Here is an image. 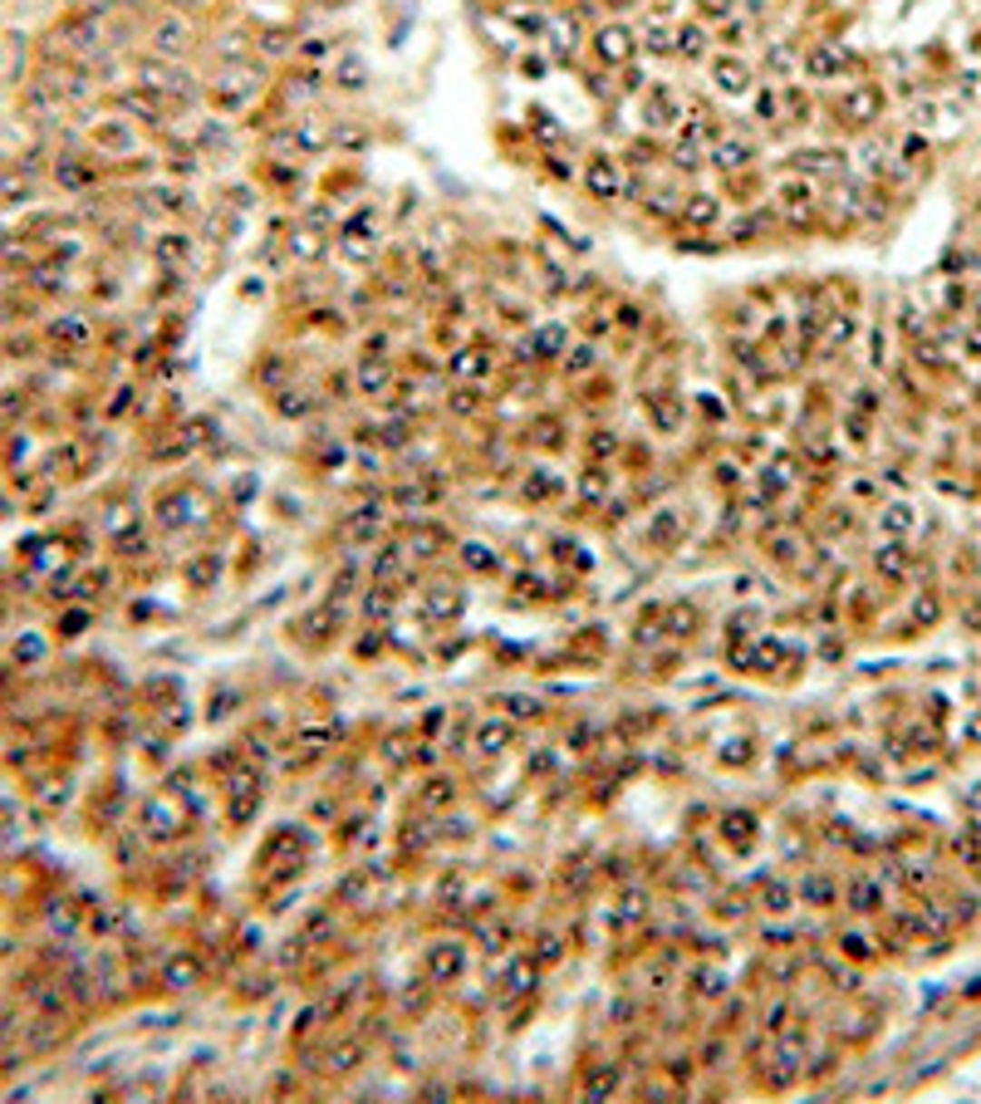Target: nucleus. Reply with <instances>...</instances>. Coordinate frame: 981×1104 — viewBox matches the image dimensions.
<instances>
[{"mask_svg":"<svg viewBox=\"0 0 981 1104\" xmlns=\"http://www.w3.org/2000/svg\"><path fill=\"white\" fill-rule=\"evenodd\" d=\"M476 408H481L476 388H456V393H452V412H476Z\"/></svg>","mask_w":981,"mask_h":1104,"instance_id":"nucleus-46","label":"nucleus"},{"mask_svg":"<svg viewBox=\"0 0 981 1104\" xmlns=\"http://www.w3.org/2000/svg\"><path fill=\"white\" fill-rule=\"evenodd\" d=\"M648 540L658 545V550H672V545L682 540V516H677L672 506H662V511H652V520H648Z\"/></svg>","mask_w":981,"mask_h":1104,"instance_id":"nucleus-21","label":"nucleus"},{"mask_svg":"<svg viewBox=\"0 0 981 1104\" xmlns=\"http://www.w3.org/2000/svg\"><path fill=\"white\" fill-rule=\"evenodd\" d=\"M599 5H609V10H623V5H628V0H599Z\"/></svg>","mask_w":981,"mask_h":1104,"instance_id":"nucleus-56","label":"nucleus"},{"mask_svg":"<svg viewBox=\"0 0 981 1104\" xmlns=\"http://www.w3.org/2000/svg\"><path fill=\"white\" fill-rule=\"evenodd\" d=\"M672 54L701 59V54H707V30L692 25V20H687V25H677V30H672Z\"/></svg>","mask_w":981,"mask_h":1104,"instance_id":"nucleus-24","label":"nucleus"},{"mask_svg":"<svg viewBox=\"0 0 981 1104\" xmlns=\"http://www.w3.org/2000/svg\"><path fill=\"white\" fill-rule=\"evenodd\" d=\"M878 108H883V94L874 89V84H844V89L834 94V113H839V123H849V128L874 123Z\"/></svg>","mask_w":981,"mask_h":1104,"instance_id":"nucleus-5","label":"nucleus"},{"mask_svg":"<svg viewBox=\"0 0 981 1104\" xmlns=\"http://www.w3.org/2000/svg\"><path fill=\"white\" fill-rule=\"evenodd\" d=\"M697 991H701V997H721V991H726V977H721V972H701Z\"/></svg>","mask_w":981,"mask_h":1104,"instance_id":"nucleus-48","label":"nucleus"},{"mask_svg":"<svg viewBox=\"0 0 981 1104\" xmlns=\"http://www.w3.org/2000/svg\"><path fill=\"white\" fill-rule=\"evenodd\" d=\"M373 251H378V232H373L368 216H354V222L338 232V256H344L348 265H363L373 261Z\"/></svg>","mask_w":981,"mask_h":1104,"instance_id":"nucleus-11","label":"nucleus"},{"mask_svg":"<svg viewBox=\"0 0 981 1104\" xmlns=\"http://www.w3.org/2000/svg\"><path fill=\"white\" fill-rule=\"evenodd\" d=\"M780 104H785V94H775L770 84H756V89H750V113H756L760 123H780Z\"/></svg>","mask_w":981,"mask_h":1104,"instance_id":"nucleus-25","label":"nucleus"},{"mask_svg":"<svg viewBox=\"0 0 981 1104\" xmlns=\"http://www.w3.org/2000/svg\"><path fill=\"white\" fill-rule=\"evenodd\" d=\"M446 369H452V379H462V383H481L495 369V354L486 344H462L452 359H446Z\"/></svg>","mask_w":981,"mask_h":1104,"instance_id":"nucleus-13","label":"nucleus"},{"mask_svg":"<svg viewBox=\"0 0 981 1104\" xmlns=\"http://www.w3.org/2000/svg\"><path fill=\"white\" fill-rule=\"evenodd\" d=\"M511 742H515V726L505 717H481L476 732H471V746H476V756H486V761H495Z\"/></svg>","mask_w":981,"mask_h":1104,"instance_id":"nucleus-15","label":"nucleus"},{"mask_svg":"<svg viewBox=\"0 0 981 1104\" xmlns=\"http://www.w3.org/2000/svg\"><path fill=\"white\" fill-rule=\"evenodd\" d=\"M354 383H358V393H368V398H383V388L393 383V363H387L383 354H363V359H358V373H354Z\"/></svg>","mask_w":981,"mask_h":1104,"instance_id":"nucleus-17","label":"nucleus"},{"mask_svg":"<svg viewBox=\"0 0 981 1104\" xmlns=\"http://www.w3.org/2000/svg\"><path fill=\"white\" fill-rule=\"evenodd\" d=\"M162 44H172V50H177V44H181V25H162Z\"/></svg>","mask_w":981,"mask_h":1104,"instance_id":"nucleus-54","label":"nucleus"},{"mask_svg":"<svg viewBox=\"0 0 981 1104\" xmlns=\"http://www.w3.org/2000/svg\"><path fill=\"white\" fill-rule=\"evenodd\" d=\"M289 246H295V256H299V261H319V256H324V236H319V232H295V241H289Z\"/></svg>","mask_w":981,"mask_h":1104,"instance_id":"nucleus-41","label":"nucleus"},{"mask_svg":"<svg viewBox=\"0 0 981 1104\" xmlns=\"http://www.w3.org/2000/svg\"><path fill=\"white\" fill-rule=\"evenodd\" d=\"M849 334H854L849 314H839V310H834V320L825 324V349H844V344H849Z\"/></svg>","mask_w":981,"mask_h":1104,"instance_id":"nucleus-38","label":"nucleus"},{"mask_svg":"<svg viewBox=\"0 0 981 1104\" xmlns=\"http://www.w3.org/2000/svg\"><path fill=\"white\" fill-rule=\"evenodd\" d=\"M197 972H201L197 957H172V962L162 967V977L172 981V987H191V981H197Z\"/></svg>","mask_w":981,"mask_h":1104,"instance_id":"nucleus-33","label":"nucleus"},{"mask_svg":"<svg viewBox=\"0 0 981 1104\" xmlns=\"http://www.w3.org/2000/svg\"><path fill=\"white\" fill-rule=\"evenodd\" d=\"M795 1075H800V1046H780L766 1065V1085L785 1089V1085H795Z\"/></svg>","mask_w":981,"mask_h":1104,"instance_id":"nucleus-20","label":"nucleus"},{"mask_svg":"<svg viewBox=\"0 0 981 1104\" xmlns=\"http://www.w3.org/2000/svg\"><path fill=\"white\" fill-rule=\"evenodd\" d=\"M717 834L736 849V854H746V849L760 840V820H756V815H746V810H731V815H721Z\"/></svg>","mask_w":981,"mask_h":1104,"instance_id":"nucleus-16","label":"nucleus"},{"mask_svg":"<svg viewBox=\"0 0 981 1104\" xmlns=\"http://www.w3.org/2000/svg\"><path fill=\"white\" fill-rule=\"evenodd\" d=\"M373 530H378V506H363V511L354 516V520H348V536H363V540H368L373 536Z\"/></svg>","mask_w":981,"mask_h":1104,"instance_id":"nucleus-43","label":"nucleus"},{"mask_svg":"<svg viewBox=\"0 0 981 1104\" xmlns=\"http://www.w3.org/2000/svg\"><path fill=\"white\" fill-rule=\"evenodd\" d=\"M589 50H594L599 64L609 69H628L638 54V30L623 25V20H609V25H599L594 34H589Z\"/></svg>","mask_w":981,"mask_h":1104,"instance_id":"nucleus-2","label":"nucleus"},{"mask_svg":"<svg viewBox=\"0 0 981 1104\" xmlns=\"http://www.w3.org/2000/svg\"><path fill=\"white\" fill-rule=\"evenodd\" d=\"M520 69H525L530 79H540L544 69H550V59H544V54H525V59H520Z\"/></svg>","mask_w":981,"mask_h":1104,"instance_id":"nucleus-51","label":"nucleus"},{"mask_svg":"<svg viewBox=\"0 0 981 1104\" xmlns=\"http://www.w3.org/2000/svg\"><path fill=\"white\" fill-rule=\"evenodd\" d=\"M462 560H466L471 569H481V575H491V569L501 565V560H495V550H491V545H481V540H466V545H462Z\"/></svg>","mask_w":981,"mask_h":1104,"instance_id":"nucleus-32","label":"nucleus"},{"mask_svg":"<svg viewBox=\"0 0 981 1104\" xmlns=\"http://www.w3.org/2000/svg\"><path fill=\"white\" fill-rule=\"evenodd\" d=\"M584 1089H589V1095H599V1099H609L613 1089H619V1070H613V1065H599V1070H589Z\"/></svg>","mask_w":981,"mask_h":1104,"instance_id":"nucleus-34","label":"nucleus"},{"mask_svg":"<svg viewBox=\"0 0 981 1104\" xmlns=\"http://www.w3.org/2000/svg\"><path fill=\"white\" fill-rule=\"evenodd\" d=\"M790 167L800 177H839L849 163H844L839 148H800V153H790Z\"/></svg>","mask_w":981,"mask_h":1104,"instance_id":"nucleus-14","label":"nucleus"},{"mask_svg":"<svg viewBox=\"0 0 981 1104\" xmlns=\"http://www.w3.org/2000/svg\"><path fill=\"white\" fill-rule=\"evenodd\" d=\"M775 560H800V540H775Z\"/></svg>","mask_w":981,"mask_h":1104,"instance_id":"nucleus-52","label":"nucleus"},{"mask_svg":"<svg viewBox=\"0 0 981 1104\" xmlns=\"http://www.w3.org/2000/svg\"><path fill=\"white\" fill-rule=\"evenodd\" d=\"M687 1070H692L687 1060H672V1065H668V1075H672V1079H687Z\"/></svg>","mask_w":981,"mask_h":1104,"instance_id":"nucleus-55","label":"nucleus"},{"mask_svg":"<svg viewBox=\"0 0 981 1104\" xmlns=\"http://www.w3.org/2000/svg\"><path fill=\"white\" fill-rule=\"evenodd\" d=\"M505 712H511V717H525V722H530L540 707H535V697H505Z\"/></svg>","mask_w":981,"mask_h":1104,"instance_id":"nucleus-47","label":"nucleus"},{"mask_svg":"<svg viewBox=\"0 0 981 1104\" xmlns=\"http://www.w3.org/2000/svg\"><path fill=\"white\" fill-rule=\"evenodd\" d=\"M599 363V349L594 344H574V349H564V363L560 369L569 373V379H579V373H589Z\"/></svg>","mask_w":981,"mask_h":1104,"instance_id":"nucleus-29","label":"nucleus"},{"mask_svg":"<svg viewBox=\"0 0 981 1104\" xmlns=\"http://www.w3.org/2000/svg\"><path fill=\"white\" fill-rule=\"evenodd\" d=\"M393 604H397V594L387 589V585H373V589H363V618H373V624H383V618L393 614Z\"/></svg>","mask_w":981,"mask_h":1104,"instance_id":"nucleus-26","label":"nucleus"},{"mask_svg":"<svg viewBox=\"0 0 981 1104\" xmlns=\"http://www.w3.org/2000/svg\"><path fill=\"white\" fill-rule=\"evenodd\" d=\"M422 967H427V981L432 987H446V981H456L466 972V952L462 942H432L427 957H422Z\"/></svg>","mask_w":981,"mask_h":1104,"instance_id":"nucleus-10","label":"nucleus"},{"mask_svg":"<svg viewBox=\"0 0 981 1104\" xmlns=\"http://www.w3.org/2000/svg\"><path fill=\"white\" fill-rule=\"evenodd\" d=\"M815 187H809V177H785L780 187H775V212H780V222H800L809 226V216H815Z\"/></svg>","mask_w":981,"mask_h":1104,"instance_id":"nucleus-7","label":"nucleus"},{"mask_svg":"<svg viewBox=\"0 0 981 1104\" xmlns=\"http://www.w3.org/2000/svg\"><path fill=\"white\" fill-rule=\"evenodd\" d=\"M638 118H643L648 133H668V128L677 133L682 128V118H687L682 94H677L672 84H662V79L643 84V89H638Z\"/></svg>","mask_w":981,"mask_h":1104,"instance_id":"nucleus-1","label":"nucleus"},{"mask_svg":"<svg viewBox=\"0 0 981 1104\" xmlns=\"http://www.w3.org/2000/svg\"><path fill=\"white\" fill-rule=\"evenodd\" d=\"M913 506H903V501H893V506H883V516H878V530H888V536H903V530H913Z\"/></svg>","mask_w":981,"mask_h":1104,"instance_id":"nucleus-30","label":"nucleus"},{"mask_svg":"<svg viewBox=\"0 0 981 1104\" xmlns=\"http://www.w3.org/2000/svg\"><path fill=\"white\" fill-rule=\"evenodd\" d=\"M805 74L815 79V84H834V79H844L854 69V54L844 50V44H815V50H805Z\"/></svg>","mask_w":981,"mask_h":1104,"instance_id":"nucleus-8","label":"nucleus"},{"mask_svg":"<svg viewBox=\"0 0 981 1104\" xmlns=\"http://www.w3.org/2000/svg\"><path fill=\"white\" fill-rule=\"evenodd\" d=\"M560 491H564V481L554 477V471H530V477L520 481V496H525V501H554Z\"/></svg>","mask_w":981,"mask_h":1104,"instance_id":"nucleus-23","label":"nucleus"},{"mask_svg":"<svg viewBox=\"0 0 981 1104\" xmlns=\"http://www.w3.org/2000/svg\"><path fill=\"white\" fill-rule=\"evenodd\" d=\"M878 899H883V893H878V883H868V879H858L854 889H849V903L858 908V913H874V908H878Z\"/></svg>","mask_w":981,"mask_h":1104,"instance_id":"nucleus-39","label":"nucleus"},{"mask_svg":"<svg viewBox=\"0 0 981 1104\" xmlns=\"http://www.w3.org/2000/svg\"><path fill=\"white\" fill-rule=\"evenodd\" d=\"M530 987H535V962H530V957H515V962L505 967V991L520 997V991H530Z\"/></svg>","mask_w":981,"mask_h":1104,"instance_id":"nucleus-28","label":"nucleus"},{"mask_svg":"<svg viewBox=\"0 0 981 1104\" xmlns=\"http://www.w3.org/2000/svg\"><path fill=\"white\" fill-rule=\"evenodd\" d=\"M535 442L540 447H564V422H554V418H544V422H535Z\"/></svg>","mask_w":981,"mask_h":1104,"instance_id":"nucleus-45","label":"nucleus"},{"mask_svg":"<svg viewBox=\"0 0 981 1104\" xmlns=\"http://www.w3.org/2000/svg\"><path fill=\"white\" fill-rule=\"evenodd\" d=\"M560 952H564V948H560V938H554V932H544V938H540V948H535V957H540V962H554Z\"/></svg>","mask_w":981,"mask_h":1104,"instance_id":"nucleus-49","label":"nucleus"},{"mask_svg":"<svg viewBox=\"0 0 981 1104\" xmlns=\"http://www.w3.org/2000/svg\"><path fill=\"white\" fill-rule=\"evenodd\" d=\"M338 84H344V89H358V59H344V64H338Z\"/></svg>","mask_w":981,"mask_h":1104,"instance_id":"nucleus-50","label":"nucleus"},{"mask_svg":"<svg viewBox=\"0 0 981 1104\" xmlns=\"http://www.w3.org/2000/svg\"><path fill=\"white\" fill-rule=\"evenodd\" d=\"M603 491H609V471H603V467H589V471H584V481H579V496H584V501H603Z\"/></svg>","mask_w":981,"mask_h":1104,"instance_id":"nucleus-37","label":"nucleus"},{"mask_svg":"<svg viewBox=\"0 0 981 1104\" xmlns=\"http://www.w3.org/2000/svg\"><path fill=\"white\" fill-rule=\"evenodd\" d=\"M530 133H535L540 143H560V138H564V128L554 123V118L544 113V108H535V113H530Z\"/></svg>","mask_w":981,"mask_h":1104,"instance_id":"nucleus-40","label":"nucleus"},{"mask_svg":"<svg viewBox=\"0 0 981 1104\" xmlns=\"http://www.w3.org/2000/svg\"><path fill=\"white\" fill-rule=\"evenodd\" d=\"M544 40H550V54L554 59H569L579 50V20L574 15H560V20H550V30H544Z\"/></svg>","mask_w":981,"mask_h":1104,"instance_id":"nucleus-22","label":"nucleus"},{"mask_svg":"<svg viewBox=\"0 0 981 1104\" xmlns=\"http://www.w3.org/2000/svg\"><path fill=\"white\" fill-rule=\"evenodd\" d=\"M501 15H505V25H511L520 40H544V30H550V15H544L535 0H505Z\"/></svg>","mask_w":981,"mask_h":1104,"instance_id":"nucleus-12","label":"nucleus"},{"mask_svg":"<svg viewBox=\"0 0 981 1104\" xmlns=\"http://www.w3.org/2000/svg\"><path fill=\"white\" fill-rule=\"evenodd\" d=\"M564 349H569V334L560 324H540V330L525 339V359H560Z\"/></svg>","mask_w":981,"mask_h":1104,"instance_id":"nucleus-18","label":"nucleus"},{"mask_svg":"<svg viewBox=\"0 0 981 1104\" xmlns=\"http://www.w3.org/2000/svg\"><path fill=\"white\" fill-rule=\"evenodd\" d=\"M579 182L594 202H619L623 197V163L613 153H589L579 167Z\"/></svg>","mask_w":981,"mask_h":1104,"instance_id":"nucleus-3","label":"nucleus"},{"mask_svg":"<svg viewBox=\"0 0 981 1104\" xmlns=\"http://www.w3.org/2000/svg\"><path fill=\"white\" fill-rule=\"evenodd\" d=\"M707 163L717 167L721 177L750 172V167H756V143H750V138H726V133H721V138L707 148Z\"/></svg>","mask_w":981,"mask_h":1104,"instance_id":"nucleus-9","label":"nucleus"},{"mask_svg":"<svg viewBox=\"0 0 981 1104\" xmlns=\"http://www.w3.org/2000/svg\"><path fill=\"white\" fill-rule=\"evenodd\" d=\"M790 903H795V889H790V883H780V879H766V883H760V908H770V913H785Z\"/></svg>","mask_w":981,"mask_h":1104,"instance_id":"nucleus-31","label":"nucleus"},{"mask_svg":"<svg viewBox=\"0 0 981 1104\" xmlns=\"http://www.w3.org/2000/svg\"><path fill=\"white\" fill-rule=\"evenodd\" d=\"M619 452V437H613V428H594L589 432V457H613Z\"/></svg>","mask_w":981,"mask_h":1104,"instance_id":"nucleus-42","label":"nucleus"},{"mask_svg":"<svg viewBox=\"0 0 981 1104\" xmlns=\"http://www.w3.org/2000/svg\"><path fill=\"white\" fill-rule=\"evenodd\" d=\"M481 948H486V952H501V948H505V928H486V932H481Z\"/></svg>","mask_w":981,"mask_h":1104,"instance_id":"nucleus-53","label":"nucleus"},{"mask_svg":"<svg viewBox=\"0 0 981 1104\" xmlns=\"http://www.w3.org/2000/svg\"><path fill=\"white\" fill-rule=\"evenodd\" d=\"M721 216H726V206H721L717 192H687V197L677 202L672 222L682 226V232H717Z\"/></svg>","mask_w":981,"mask_h":1104,"instance_id":"nucleus-6","label":"nucleus"},{"mask_svg":"<svg viewBox=\"0 0 981 1104\" xmlns=\"http://www.w3.org/2000/svg\"><path fill=\"white\" fill-rule=\"evenodd\" d=\"M711 84H717V94H726V99H750L756 69L746 64V54L721 50V54H711Z\"/></svg>","mask_w":981,"mask_h":1104,"instance_id":"nucleus-4","label":"nucleus"},{"mask_svg":"<svg viewBox=\"0 0 981 1104\" xmlns=\"http://www.w3.org/2000/svg\"><path fill=\"white\" fill-rule=\"evenodd\" d=\"M766 69H770L775 79L795 74V50H790V44H770V50H766Z\"/></svg>","mask_w":981,"mask_h":1104,"instance_id":"nucleus-36","label":"nucleus"},{"mask_svg":"<svg viewBox=\"0 0 981 1104\" xmlns=\"http://www.w3.org/2000/svg\"><path fill=\"white\" fill-rule=\"evenodd\" d=\"M643 408L652 418V428L658 432H677V422H682V403H677V393H643Z\"/></svg>","mask_w":981,"mask_h":1104,"instance_id":"nucleus-19","label":"nucleus"},{"mask_svg":"<svg viewBox=\"0 0 981 1104\" xmlns=\"http://www.w3.org/2000/svg\"><path fill=\"white\" fill-rule=\"evenodd\" d=\"M874 565H878V575L898 579L903 569H907V555H903V545H883V550L874 555Z\"/></svg>","mask_w":981,"mask_h":1104,"instance_id":"nucleus-35","label":"nucleus"},{"mask_svg":"<svg viewBox=\"0 0 981 1104\" xmlns=\"http://www.w3.org/2000/svg\"><path fill=\"white\" fill-rule=\"evenodd\" d=\"M800 899H805V903H815V908H825V903L834 899V889H829L825 879H805V883H800Z\"/></svg>","mask_w":981,"mask_h":1104,"instance_id":"nucleus-44","label":"nucleus"},{"mask_svg":"<svg viewBox=\"0 0 981 1104\" xmlns=\"http://www.w3.org/2000/svg\"><path fill=\"white\" fill-rule=\"evenodd\" d=\"M358 1060H363V1046H358V1040H338V1046L324 1055V1070H329V1075H344V1070H354Z\"/></svg>","mask_w":981,"mask_h":1104,"instance_id":"nucleus-27","label":"nucleus"}]
</instances>
